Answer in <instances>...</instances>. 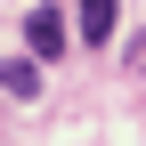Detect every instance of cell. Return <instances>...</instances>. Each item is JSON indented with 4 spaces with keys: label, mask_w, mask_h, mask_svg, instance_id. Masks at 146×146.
I'll list each match as a JSON object with an SVG mask.
<instances>
[{
    "label": "cell",
    "mask_w": 146,
    "mask_h": 146,
    "mask_svg": "<svg viewBox=\"0 0 146 146\" xmlns=\"http://www.w3.org/2000/svg\"><path fill=\"white\" fill-rule=\"evenodd\" d=\"M25 41H33V57H65V16L57 8H33L25 16Z\"/></svg>",
    "instance_id": "6da1fadb"
},
{
    "label": "cell",
    "mask_w": 146,
    "mask_h": 146,
    "mask_svg": "<svg viewBox=\"0 0 146 146\" xmlns=\"http://www.w3.org/2000/svg\"><path fill=\"white\" fill-rule=\"evenodd\" d=\"M81 8V41L98 49V41H114V16H122V0H73Z\"/></svg>",
    "instance_id": "7a4b0ae2"
},
{
    "label": "cell",
    "mask_w": 146,
    "mask_h": 146,
    "mask_svg": "<svg viewBox=\"0 0 146 146\" xmlns=\"http://www.w3.org/2000/svg\"><path fill=\"white\" fill-rule=\"evenodd\" d=\"M0 81H8V98H33V89H41V73H33V65H0Z\"/></svg>",
    "instance_id": "3957f363"
},
{
    "label": "cell",
    "mask_w": 146,
    "mask_h": 146,
    "mask_svg": "<svg viewBox=\"0 0 146 146\" xmlns=\"http://www.w3.org/2000/svg\"><path fill=\"white\" fill-rule=\"evenodd\" d=\"M138 65H146V49H138Z\"/></svg>",
    "instance_id": "277c9868"
}]
</instances>
